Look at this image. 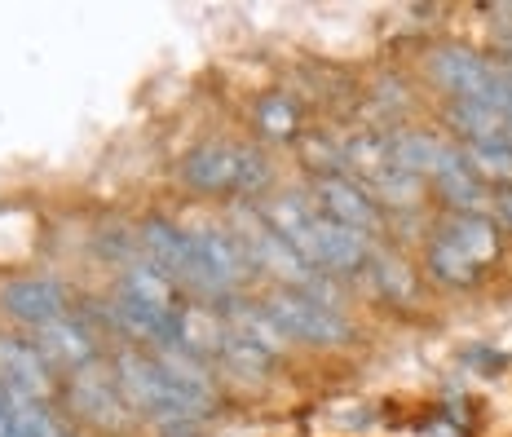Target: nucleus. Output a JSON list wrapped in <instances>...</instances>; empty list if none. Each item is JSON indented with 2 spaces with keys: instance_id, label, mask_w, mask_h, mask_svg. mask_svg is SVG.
Listing matches in <instances>:
<instances>
[{
  "instance_id": "obj_10",
  "label": "nucleus",
  "mask_w": 512,
  "mask_h": 437,
  "mask_svg": "<svg viewBox=\"0 0 512 437\" xmlns=\"http://www.w3.org/2000/svg\"><path fill=\"white\" fill-rule=\"evenodd\" d=\"M190 234H195L199 257H204L208 274L217 279L221 292H230V287H243V283H248L252 261H248V252H243V243L234 239V234H226V230H190Z\"/></svg>"
},
{
  "instance_id": "obj_17",
  "label": "nucleus",
  "mask_w": 512,
  "mask_h": 437,
  "mask_svg": "<svg viewBox=\"0 0 512 437\" xmlns=\"http://www.w3.org/2000/svg\"><path fill=\"white\" fill-rule=\"evenodd\" d=\"M217 354L226 358V367L230 371H239V376H248V380H261L265 371H270V349H261L256 340H248V336H239V332H221V345H217Z\"/></svg>"
},
{
  "instance_id": "obj_27",
  "label": "nucleus",
  "mask_w": 512,
  "mask_h": 437,
  "mask_svg": "<svg viewBox=\"0 0 512 437\" xmlns=\"http://www.w3.org/2000/svg\"><path fill=\"white\" fill-rule=\"evenodd\" d=\"M0 437H23V433L14 429V424H9V415H5V420H0Z\"/></svg>"
},
{
  "instance_id": "obj_18",
  "label": "nucleus",
  "mask_w": 512,
  "mask_h": 437,
  "mask_svg": "<svg viewBox=\"0 0 512 437\" xmlns=\"http://www.w3.org/2000/svg\"><path fill=\"white\" fill-rule=\"evenodd\" d=\"M5 415L23 437H71L58 420H53V411L40 398H18V393H9V411Z\"/></svg>"
},
{
  "instance_id": "obj_25",
  "label": "nucleus",
  "mask_w": 512,
  "mask_h": 437,
  "mask_svg": "<svg viewBox=\"0 0 512 437\" xmlns=\"http://www.w3.org/2000/svg\"><path fill=\"white\" fill-rule=\"evenodd\" d=\"M256 120H261L265 133H292L296 129V106L287 98H261L256 102Z\"/></svg>"
},
{
  "instance_id": "obj_14",
  "label": "nucleus",
  "mask_w": 512,
  "mask_h": 437,
  "mask_svg": "<svg viewBox=\"0 0 512 437\" xmlns=\"http://www.w3.org/2000/svg\"><path fill=\"white\" fill-rule=\"evenodd\" d=\"M120 296H133L142 305H155V309H177V287L164 270L146 261H128L124 274H120Z\"/></svg>"
},
{
  "instance_id": "obj_23",
  "label": "nucleus",
  "mask_w": 512,
  "mask_h": 437,
  "mask_svg": "<svg viewBox=\"0 0 512 437\" xmlns=\"http://www.w3.org/2000/svg\"><path fill=\"white\" fill-rule=\"evenodd\" d=\"M371 190H376L380 199H389V204H411L415 199V190H420V177H411V173H402L398 164L393 168H384V173L376 181H367Z\"/></svg>"
},
{
  "instance_id": "obj_16",
  "label": "nucleus",
  "mask_w": 512,
  "mask_h": 437,
  "mask_svg": "<svg viewBox=\"0 0 512 437\" xmlns=\"http://www.w3.org/2000/svg\"><path fill=\"white\" fill-rule=\"evenodd\" d=\"M451 248H460L468 261H490L495 257V230H490V221L486 217H477V212H460V217L446 226V234H442Z\"/></svg>"
},
{
  "instance_id": "obj_22",
  "label": "nucleus",
  "mask_w": 512,
  "mask_h": 437,
  "mask_svg": "<svg viewBox=\"0 0 512 437\" xmlns=\"http://www.w3.org/2000/svg\"><path fill=\"white\" fill-rule=\"evenodd\" d=\"M464 159L477 177H512V146L508 142H477V146H468Z\"/></svg>"
},
{
  "instance_id": "obj_1",
  "label": "nucleus",
  "mask_w": 512,
  "mask_h": 437,
  "mask_svg": "<svg viewBox=\"0 0 512 437\" xmlns=\"http://www.w3.org/2000/svg\"><path fill=\"white\" fill-rule=\"evenodd\" d=\"M270 314V323L279 327V336H292V340H309V345H340L349 340V323L336 305L318 301V296H305V292H279L261 305Z\"/></svg>"
},
{
  "instance_id": "obj_15",
  "label": "nucleus",
  "mask_w": 512,
  "mask_h": 437,
  "mask_svg": "<svg viewBox=\"0 0 512 437\" xmlns=\"http://www.w3.org/2000/svg\"><path fill=\"white\" fill-rule=\"evenodd\" d=\"M451 124L468 137V146H477V142H508L512 146V124L486 102H455Z\"/></svg>"
},
{
  "instance_id": "obj_9",
  "label": "nucleus",
  "mask_w": 512,
  "mask_h": 437,
  "mask_svg": "<svg viewBox=\"0 0 512 437\" xmlns=\"http://www.w3.org/2000/svg\"><path fill=\"white\" fill-rule=\"evenodd\" d=\"M0 385L18 398H45L49 393V362L36 345L0 336Z\"/></svg>"
},
{
  "instance_id": "obj_13",
  "label": "nucleus",
  "mask_w": 512,
  "mask_h": 437,
  "mask_svg": "<svg viewBox=\"0 0 512 437\" xmlns=\"http://www.w3.org/2000/svg\"><path fill=\"white\" fill-rule=\"evenodd\" d=\"M455 155L460 151H451V146H446L442 137H433V133L393 137V164H398L402 173H411V177H442V168L451 164Z\"/></svg>"
},
{
  "instance_id": "obj_21",
  "label": "nucleus",
  "mask_w": 512,
  "mask_h": 437,
  "mask_svg": "<svg viewBox=\"0 0 512 437\" xmlns=\"http://www.w3.org/2000/svg\"><path fill=\"white\" fill-rule=\"evenodd\" d=\"M429 265H433V274L442 283H451V287H464V283H473L477 279V261H468L460 248H451L446 239H437L433 248H429Z\"/></svg>"
},
{
  "instance_id": "obj_26",
  "label": "nucleus",
  "mask_w": 512,
  "mask_h": 437,
  "mask_svg": "<svg viewBox=\"0 0 512 437\" xmlns=\"http://www.w3.org/2000/svg\"><path fill=\"white\" fill-rule=\"evenodd\" d=\"M265 186H270V164H265V155L243 151V146H239V186H234V190L256 195V190H265Z\"/></svg>"
},
{
  "instance_id": "obj_2",
  "label": "nucleus",
  "mask_w": 512,
  "mask_h": 437,
  "mask_svg": "<svg viewBox=\"0 0 512 437\" xmlns=\"http://www.w3.org/2000/svg\"><path fill=\"white\" fill-rule=\"evenodd\" d=\"M239 243H243V252H248V261L261 265V270H270L274 279L296 283V287H318V283H323L314 265H309L301 252H296L292 243H287L283 234L270 226V221L239 217Z\"/></svg>"
},
{
  "instance_id": "obj_6",
  "label": "nucleus",
  "mask_w": 512,
  "mask_h": 437,
  "mask_svg": "<svg viewBox=\"0 0 512 437\" xmlns=\"http://www.w3.org/2000/svg\"><path fill=\"white\" fill-rule=\"evenodd\" d=\"M318 204H323L327 221H336V226H345L354 234L380 230L376 199H371L362 186H354V181H345V177H323L318 181Z\"/></svg>"
},
{
  "instance_id": "obj_4",
  "label": "nucleus",
  "mask_w": 512,
  "mask_h": 437,
  "mask_svg": "<svg viewBox=\"0 0 512 437\" xmlns=\"http://www.w3.org/2000/svg\"><path fill=\"white\" fill-rule=\"evenodd\" d=\"M71 402H76V411L84 420L102 424V429H124L128 415H133L124 389H120V376L98 367V362L76 371V380H71Z\"/></svg>"
},
{
  "instance_id": "obj_3",
  "label": "nucleus",
  "mask_w": 512,
  "mask_h": 437,
  "mask_svg": "<svg viewBox=\"0 0 512 437\" xmlns=\"http://www.w3.org/2000/svg\"><path fill=\"white\" fill-rule=\"evenodd\" d=\"M115 376L133 411H146L159 424H181L177 420V402H173V385H168V371L159 358H142V354H120L115 362Z\"/></svg>"
},
{
  "instance_id": "obj_28",
  "label": "nucleus",
  "mask_w": 512,
  "mask_h": 437,
  "mask_svg": "<svg viewBox=\"0 0 512 437\" xmlns=\"http://www.w3.org/2000/svg\"><path fill=\"white\" fill-rule=\"evenodd\" d=\"M5 411H9V389L0 385V420H5Z\"/></svg>"
},
{
  "instance_id": "obj_29",
  "label": "nucleus",
  "mask_w": 512,
  "mask_h": 437,
  "mask_svg": "<svg viewBox=\"0 0 512 437\" xmlns=\"http://www.w3.org/2000/svg\"><path fill=\"white\" fill-rule=\"evenodd\" d=\"M504 208H508V217H512V195H508V199H504Z\"/></svg>"
},
{
  "instance_id": "obj_8",
  "label": "nucleus",
  "mask_w": 512,
  "mask_h": 437,
  "mask_svg": "<svg viewBox=\"0 0 512 437\" xmlns=\"http://www.w3.org/2000/svg\"><path fill=\"white\" fill-rule=\"evenodd\" d=\"M301 257L314 265V270H354L362 261V234L327 221L323 212L314 217V226L301 239Z\"/></svg>"
},
{
  "instance_id": "obj_20",
  "label": "nucleus",
  "mask_w": 512,
  "mask_h": 437,
  "mask_svg": "<svg viewBox=\"0 0 512 437\" xmlns=\"http://www.w3.org/2000/svg\"><path fill=\"white\" fill-rule=\"evenodd\" d=\"M230 332H239V336H248V340H256L261 349H270V354H279L283 349V336H279V327L270 323V314L265 309H252V305H239L234 309V318H230Z\"/></svg>"
},
{
  "instance_id": "obj_12",
  "label": "nucleus",
  "mask_w": 512,
  "mask_h": 437,
  "mask_svg": "<svg viewBox=\"0 0 512 437\" xmlns=\"http://www.w3.org/2000/svg\"><path fill=\"white\" fill-rule=\"evenodd\" d=\"M36 349L49 367H71V371L89 367L93 354H98V349H93V336L84 332L80 323H71V318H53V323L40 327Z\"/></svg>"
},
{
  "instance_id": "obj_7",
  "label": "nucleus",
  "mask_w": 512,
  "mask_h": 437,
  "mask_svg": "<svg viewBox=\"0 0 512 437\" xmlns=\"http://www.w3.org/2000/svg\"><path fill=\"white\" fill-rule=\"evenodd\" d=\"M429 71L437 76L442 89L455 93V102H482L490 80H495V67L473 49H442L437 58L429 62Z\"/></svg>"
},
{
  "instance_id": "obj_11",
  "label": "nucleus",
  "mask_w": 512,
  "mask_h": 437,
  "mask_svg": "<svg viewBox=\"0 0 512 437\" xmlns=\"http://www.w3.org/2000/svg\"><path fill=\"white\" fill-rule=\"evenodd\" d=\"M181 177L195 190H234L239 186V146H221V142H204L186 155Z\"/></svg>"
},
{
  "instance_id": "obj_19",
  "label": "nucleus",
  "mask_w": 512,
  "mask_h": 437,
  "mask_svg": "<svg viewBox=\"0 0 512 437\" xmlns=\"http://www.w3.org/2000/svg\"><path fill=\"white\" fill-rule=\"evenodd\" d=\"M442 190H446V199H451V204H460L464 212L468 208H482L486 204V190H482V177L473 173V168H468V159L464 155H455L451 164L442 168Z\"/></svg>"
},
{
  "instance_id": "obj_5",
  "label": "nucleus",
  "mask_w": 512,
  "mask_h": 437,
  "mask_svg": "<svg viewBox=\"0 0 512 437\" xmlns=\"http://www.w3.org/2000/svg\"><path fill=\"white\" fill-rule=\"evenodd\" d=\"M0 309L18 323H31V327H45L53 318H62L67 309V296L53 279H9L0 287Z\"/></svg>"
},
{
  "instance_id": "obj_24",
  "label": "nucleus",
  "mask_w": 512,
  "mask_h": 437,
  "mask_svg": "<svg viewBox=\"0 0 512 437\" xmlns=\"http://www.w3.org/2000/svg\"><path fill=\"white\" fill-rule=\"evenodd\" d=\"M371 270H376V279H380V287H384L389 296H398V301H411V296H415L411 270H407V265H402L398 257H376V265H371Z\"/></svg>"
}]
</instances>
